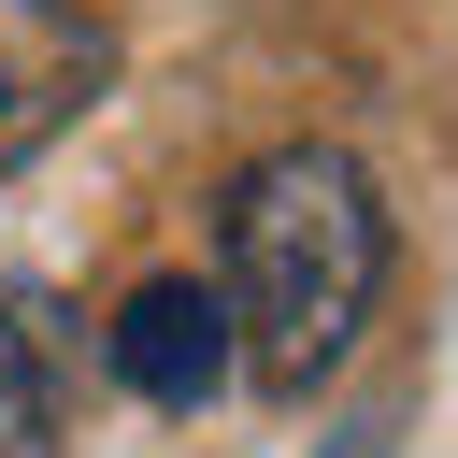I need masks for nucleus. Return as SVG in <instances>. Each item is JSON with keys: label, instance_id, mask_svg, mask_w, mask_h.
Segmentation results:
<instances>
[{"label": "nucleus", "instance_id": "obj_4", "mask_svg": "<svg viewBox=\"0 0 458 458\" xmlns=\"http://www.w3.org/2000/svg\"><path fill=\"white\" fill-rule=\"evenodd\" d=\"M0 458H57V372L14 315H0Z\"/></svg>", "mask_w": 458, "mask_h": 458}, {"label": "nucleus", "instance_id": "obj_1", "mask_svg": "<svg viewBox=\"0 0 458 458\" xmlns=\"http://www.w3.org/2000/svg\"><path fill=\"white\" fill-rule=\"evenodd\" d=\"M215 286H229V329H243V372L272 401L329 386L386 301V200L358 157L329 143H286L229 186V243H215Z\"/></svg>", "mask_w": 458, "mask_h": 458}, {"label": "nucleus", "instance_id": "obj_3", "mask_svg": "<svg viewBox=\"0 0 458 458\" xmlns=\"http://www.w3.org/2000/svg\"><path fill=\"white\" fill-rule=\"evenodd\" d=\"M229 358H243L229 286H200V272H143V286L114 301V386H129V401L200 415V401L229 386Z\"/></svg>", "mask_w": 458, "mask_h": 458}, {"label": "nucleus", "instance_id": "obj_2", "mask_svg": "<svg viewBox=\"0 0 458 458\" xmlns=\"http://www.w3.org/2000/svg\"><path fill=\"white\" fill-rule=\"evenodd\" d=\"M100 86H114L100 14H72V0H0V172H29L57 129H86Z\"/></svg>", "mask_w": 458, "mask_h": 458}]
</instances>
